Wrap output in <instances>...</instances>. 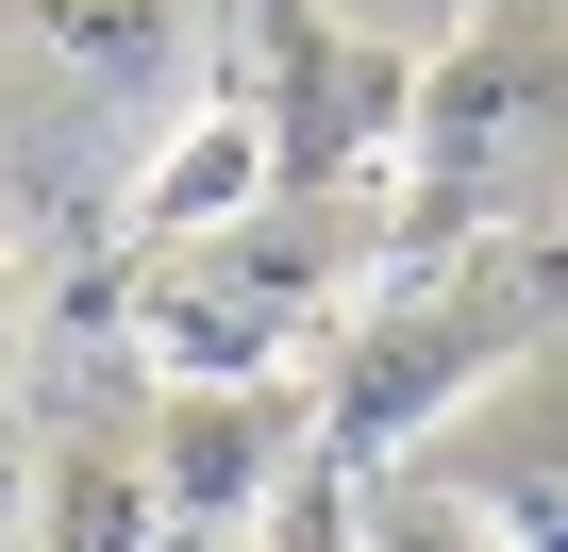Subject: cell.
I'll return each mask as SVG.
<instances>
[{
  "instance_id": "obj_1",
  "label": "cell",
  "mask_w": 568,
  "mask_h": 552,
  "mask_svg": "<svg viewBox=\"0 0 568 552\" xmlns=\"http://www.w3.org/2000/svg\"><path fill=\"white\" fill-rule=\"evenodd\" d=\"M385 251H402L385 184H267V201H234V218H201V234L151 251V285H134V369H168V385H251V369L302 352L318 302L352 285V268H385Z\"/></svg>"
},
{
  "instance_id": "obj_2",
  "label": "cell",
  "mask_w": 568,
  "mask_h": 552,
  "mask_svg": "<svg viewBox=\"0 0 568 552\" xmlns=\"http://www.w3.org/2000/svg\"><path fill=\"white\" fill-rule=\"evenodd\" d=\"M518 151H568V0H468V18L418 51L402 168H385L402 251L452 234V218H501L518 201Z\"/></svg>"
},
{
  "instance_id": "obj_3",
  "label": "cell",
  "mask_w": 568,
  "mask_h": 552,
  "mask_svg": "<svg viewBox=\"0 0 568 552\" xmlns=\"http://www.w3.org/2000/svg\"><path fill=\"white\" fill-rule=\"evenodd\" d=\"M535 319H551V251H468V268H435V285H385V319L335 352V385H318V452L335 469H368V452H418L485 369H518L535 352Z\"/></svg>"
},
{
  "instance_id": "obj_4",
  "label": "cell",
  "mask_w": 568,
  "mask_h": 552,
  "mask_svg": "<svg viewBox=\"0 0 568 552\" xmlns=\"http://www.w3.org/2000/svg\"><path fill=\"white\" fill-rule=\"evenodd\" d=\"M318 469V385H151V535H251Z\"/></svg>"
},
{
  "instance_id": "obj_5",
  "label": "cell",
  "mask_w": 568,
  "mask_h": 552,
  "mask_svg": "<svg viewBox=\"0 0 568 552\" xmlns=\"http://www.w3.org/2000/svg\"><path fill=\"white\" fill-rule=\"evenodd\" d=\"M418 469H452L518 552H568V352H535V369H485L435 435H418Z\"/></svg>"
},
{
  "instance_id": "obj_6",
  "label": "cell",
  "mask_w": 568,
  "mask_h": 552,
  "mask_svg": "<svg viewBox=\"0 0 568 552\" xmlns=\"http://www.w3.org/2000/svg\"><path fill=\"white\" fill-rule=\"evenodd\" d=\"M51 552H151V385L51 419Z\"/></svg>"
},
{
  "instance_id": "obj_7",
  "label": "cell",
  "mask_w": 568,
  "mask_h": 552,
  "mask_svg": "<svg viewBox=\"0 0 568 552\" xmlns=\"http://www.w3.org/2000/svg\"><path fill=\"white\" fill-rule=\"evenodd\" d=\"M234 201H267V118H251V101H201V118L168 134V168L134 184V234L168 251V234H201V218H234Z\"/></svg>"
},
{
  "instance_id": "obj_8",
  "label": "cell",
  "mask_w": 568,
  "mask_h": 552,
  "mask_svg": "<svg viewBox=\"0 0 568 552\" xmlns=\"http://www.w3.org/2000/svg\"><path fill=\"white\" fill-rule=\"evenodd\" d=\"M352 485V552H518L452 469H418V452H368V469H335Z\"/></svg>"
},
{
  "instance_id": "obj_9",
  "label": "cell",
  "mask_w": 568,
  "mask_h": 552,
  "mask_svg": "<svg viewBox=\"0 0 568 552\" xmlns=\"http://www.w3.org/2000/svg\"><path fill=\"white\" fill-rule=\"evenodd\" d=\"M251 535H267V552H352V485H335V452H318L302 485H284V502H267Z\"/></svg>"
},
{
  "instance_id": "obj_10",
  "label": "cell",
  "mask_w": 568,
  "mask_h": 552,
  "mask_svg": "<svg viewBox=\"0 0 568 552\" xmlns=\"http://www.w3.org/2000/svg\"><path fill=\"white\" fill-rule=\"evenodd\" d=\"M318 18H335V34H368V51H435L468 0H318Z\"/></svg>"
},
{
  "instance_id": "obj_11",
  "label": "cell",
  "mask_w": 568,
  "mask_h": 552,
  "mask_svg": "<svg viewBox=\"0 0 568 552\" xmlns=\"http://www.w3.org/2000/svg\"><path fill=\"white\" fill-rule=\"evenodd\" d=\"M551 268H568V234H551Z\"/></svg>"
}]
</instances>
